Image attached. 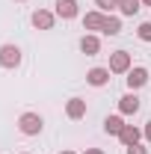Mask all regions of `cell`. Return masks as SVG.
Wrapping results in <instances>:
<instances>
[{
  "label": "cell",
  "instance_id": "obj_23",
  "mask_svg": "<svg viewBox=\"0 0 151 154\" xmlns=\"http://www.w3.org/2000/svg\"><path fill=\"white\" fill-rule=\"evenodd\" d=\"M21 154H30V151H21Z\"/></svg>",
  "mask_w": 151,
  "mask_h": 154
},
{
  "label": "cell",
  "instance_id": "obj_5",
  "mask_svg": "<svg viewBox=\"0 0 151 154\" xmlns=\"http://www.w3.org/2000/svg\"><path fill=\"white\" fill-rule=\"evenodd\" d=\"M30 21H33L36 30H54V24H57V12H51V9H36V12L30 15Z\"/></svg>",
  "mask_w": 151,
  "mask_h": 154
},
{
  "label": "cell",
  "instance_id": "obj_15",
  "mask_svg": "<svg viewBox=\"0 0 151 154\" xmlns=\"http://www.w3.org/2000/svg\"><path fill=\"white\" fill-rule=\"evenodd\" d=\"M139 9H142V0H119V12L125 18H133Z\"/></svg>",
  "mask_w": 151,
  "mask_h": 154
},
{
  "label": "cell",
  "instance_id": "obj_12",
  "mask_svg": "<svg viewBox=\"0 0 151 154\" xmlns=\"http://www.w3.org/2000/svg\"><path fill=\"white\" fill-rule=\"evenodd\" d=\"M122 131H125V116H122V113L107 116V119H104V134H107V136H116V139H119Z\"/></svg>",
  "mask_w": 151,
  "mask_h": 154
},
{
  "label": "cell",
  "instance_id": "obj_24",
  "mask_svg": "<svg viewBox=\"0 0 151 154\" xmlns=\"http://www.w3.org/2000/svg\"><path fill=\"white\" fill-rule=\"evenodd\" d=\"M18 3H24V0H18Z\"/></svg>",
  "mask_w": 151,
  "mask_h": 154
},
{
  "label": "cell",
  "instance_id": "obj_11",
  "mask_svg": "<svg viewBox=\"0 0 151 154\" xmlns=\"http://www.w3.org/2000/svg\"><path fill=\"white\" fill-rule=\"evenodd\" d=\"M80 51L86 57H98L101 54V36L98 33H86V36L80 38Z\"/></svg>",
  "mask_w": 151,
  "mask_h": 154
},
{
  "label": "cell",
  "instance_id": "obj_4",
  "mask_svg": "<svg viewBox=\"0 0 151 154\" xmlns=\"http://www.w3.org/2000/svg\"><path fill=\"white\" fill-rule=\"evenodd\" d=\"M148 68H145V65H133L131 71H128V77H125V80H128V89H131V92H136V89H142V86H145V83H148Z\"/></svg>",
  "mask_w": 151,
  "mask_h": 154
},
{
  "label": "cell",
  "instance_id": "obj_16",
  "mask_svg": "<svg viewBox=\"0 0 151 154\" xmlns=\"http://www.w3.org/2000/svg\"><path fill=\"white\" fill-rule=\"evenodd\" d=\"M136 38H139V42H151V21H142V24L136 27Z\"/></svg>",
  "mask_w": 151,
  "mask_h": 154
},
{
  "label": "cell",
  "instance_id": "obj_9",
  "mask_svg": "<svg viewBox=\"0 0 151 154\" xmlns=\"http://www.w3.org/2000/svg\"><path fill=\"white\" fill-rule=\"evenodd\" d=\"M104 18H107V15H104L101 9H92V12H86V15H83V30H86V33H101V27H104Z\"/></svg>",
  "mask_w": 151,
  "mask_h": 154
},
{
  "label": "cell",
  "instance_id": "obj_6",
  "mask_svg": "<svg viewBox=\"0 0 151 154\" xmlns=\"http://www.w3.org/2000/svg\"><path fill=\"white\" fill-rule=\"evenodd\" d=\"M110 68H104V65H95V68H89L86 71V83L89 86H95V89H101V86H107L110 83Z\"/></svg>",
  "mask_w": 151,
  "mask_h": 154
},
{
  "label": "cell",
  "instance_id": "obj_21",
  "mask_svg": "<svg viewBox=\"0 0 151 154\" xmlns=\"http://www.w3.org/2000/svg\"><path fill=\"white\" fill-rule=\"evenodd\" d=\"M59 154H77V151H68V148H62V151H59Z\"/></svg>",
  "mask_w": 151,
  "mask_h": 154
},
{
  "label": "cell",
  "instance_id": "obj_18",
  "mask_svg": "<svg viewBox=\"0 0 151 154\" xmlns=\"http://www.w3.org/2000/svg\"><path fill=\"white\" fill-rule=\"evenodd\" d=\"M128 154H148V148H145L142 142H136V145H131V148H128Z\"/></svg>",
  "mask_w": 151,
  "mask_h": 154
},
{
  "label": "cell",
  "instance_id": "obj_1",
  "mask_svg": "<svg viewBox=\"0 0 151 154\" xmlns=\"http://www.w3.org/2000/svg\"><path fill=\"white\" fill-rule=\"evenodd\" d=\"M18 131L24 136H39L42 131H45V119L39 113H33V110H27V113L18 116Z\"/></svg>",
  "mask_w": 151,
  "mask_h": 154
},
{
  "label": "cell",
  "instance_id": "obj_20",
  "mask_svg": "<svg viewBox=\"0 0 151 154\" xmlns=\"http://www.w3.org/2000/svg\"><path fill=\"white\" fill-rule=\"evenodd\" d=\"M83 154H104V148H86Z\"/></svg>",
  "mask_w": 151,
  "mask_h": 154
},
{
  "label": "cell",
  "instance_id": "obj_10",
  "mask_svg": "<svg viewBox=\"0 0 151 154\" xmlns=\"http://www.w3.org/2000/svg\"><path fill=\"white\" fill-rule=\"evenodd\" d=\"M65 116H68L71 122L86 119V101H83V98H68V101H65Z\"/></svg>",
  "mask_w": 151,
  "mask_h": 154
},
{
  "label": "cell",
  "instance_id": "obj_17",
  "mask_svg": "<svg viewBox=\"0 0 151 154\" xmlns=\"http://www.w3.org/2000/svg\"><path fill=\"white\" fill-rule=\"evenodd\" d=\"M95 6H98L104 15H110V9H119V0H95Z\"/></svg>",
  "mask_w": 151,
  "mask_h": 154
},
{
  "label": "cell",
  "instance_id": "obj_14",
  "mask_svg": "<svg viewBox=\"0 0 151 154\" xmlns=\"http://www.w3.org/2000/svg\"><path fill=\"white\" fill-rule=\"evenodd\" d=\"M101 33H104V36H119V33H122V18H119V15H107Z\"/></svg>",
  "mask_w": 151,
  "mask_h": 154
},
{
  "label": "cell",
  "instance_id": "obj_19",
  "mask_svg": "<svg viewBox=\"0 0 151 154\" xmlns=\"http://www.w3.org/2000/svg\"><path fill=\"white\" fill-rule=\"evenodd\" d=\"M142 136H145V142H151V122L145 125V128H142Z\"/></svg>",
  "mask_w": 151,
  "mask_h": 154
},
{
  "label": "cell",
  "instance_id": "obj_2",
  "mask_svg": "<svg viewBox=\"0 0 151 154\" xmlns=\"http://www.w3.org/2000/svg\"><path fill=\"white\" fill-rule=\"evenodd\" d=\"M21 62H24V54L18 45H0V68L15 71V68H21Z\"/></svg>",
  "mask_w": 151,
  "mask_h": 154
},
{
  "label": "cell",
  "instance_id": "obj_22",
  "mask_svg": "<svg viewBox=\"0 0 151 154\" xmlns=\"http://www.w3.org/2000/svg\"><path fill=\"white\" fill-rule=\"evenodd\" d=\"M142 6H151V0H142Z\"/></svg>",
  "mask_w": 151,
  "mask_h": 154
},
{
  "label": "cell",
  "instance_id": "obj_8",
  "mask_svg": "<svg viewBox=\"0 0 151 154\" xmlns=\"http://www.w3.org/2000/svg\"><path fill=\"white\" fill-rule=\"evenodd\" d=\"M139 107H142V101L136 98V92H128V95L119 98V113H122V116H136Z\"/></svg>",
  "mask_w": 151,
  "mask_h": 154
},
{
  "label": "cell",
  "instance_id": "obj_13",
  "mask_svg": "<svg viewBox=\"0 0 151 154\" xmlns=\"http://www.w3.org/2000/svg\"><path fill=\"white\" fill-rule=\"evenodd\" d=\"M139 139H142V131H139L136 125H125V131L119 134V142H122L125 148H131V145H136Z\"/></svg>",
  "mask_w": 151,
  "mask_h": 154
},
{
  "label": "cell",
  "instance_id": "obj_7",
  "mask_svg": "<svg viewBox=\"0 0 151 154\" xmlns=\"http://www.w3.org/2000/svg\"><path fill=\"white\" fill-rule=\"evenodd\" d=\"M57 9V18H62V21H74L77 15H80V6H77V0H57L54 3Z\"/></svg>",
  "mask_w": 151,
  "mask_h": 154
},
{
  "label": "cell",
  "instance_id": "obj_3",
  "mask_svg": "<svg viewBox=\"0 0 151 154\" xmlns=\"http://www.w3.org/2000/svg\"><path fill=\"white\" fill-rule=\"evenodd\" d=\"M113 74H128L133 68V59H131V54L128 51H113L110 54V65H107Z\"/></svg>",
  "mask_w": 151,
  "mask_h": 154
}]
</instances>
